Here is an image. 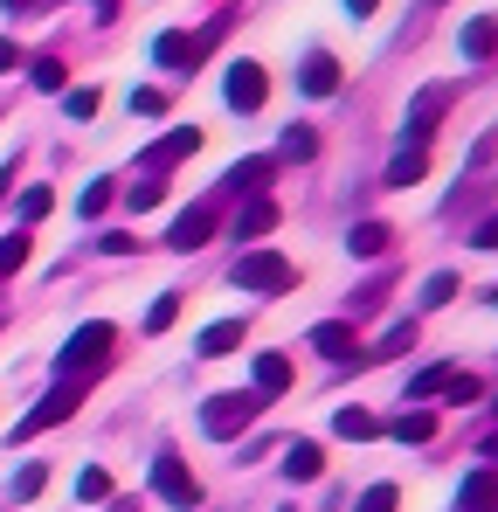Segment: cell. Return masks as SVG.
Returning a JSON list of instances; mask_svg holds the SVG:
<instances>
[{
    "label": "cell",
    "mask_w": 498,
    "mask_h": 512,
    "mask_svg": "<svg viewBox=\"0 0 498 512\" xmlns=\"http://www.w3.org/2000/svg\"><path fill=\"white\" fill-rule=\"evenodd\" d=\"M111 340H118V333H111L104 319L77 326V333H70V346L56 353V374H63V381H70V374H77V381H83V374H97V367L111 360Z\"/></svg>",
    "instance_id": "obj_1"
},
{
    "label": "cell",
    "mask_w": 498,
    "mask_h": 512,
    "mask_svg": "<svg viewBox=\"0 0 498 512\" xmlns=\"http://www.w3.org/2000/svg\"><path fill=\"white\" fill-rule=\"evenodd\" d=\"M236 284L243 291H263V298H284L298 284V270H291V256H277V250H243L236 256Z\"/></svg>",
    "instance_id": "obj_2"
},
{
    "label": "cell",
    "mask_w": 498,
    "mask_h": 512,
    "mask_svg": "<svg viewBox=\"0 0 498 512\" xmlns=\"http://www.w3.org/2000/svg\"><path fill=\"white\" fill-rule=\"evenodd\" d=\"M256 416H263V402L243 395V388H236V395H208V402H201V429H208V436H222V443H229V436H243Z\"/></svg>",
    "instance_id": "obj_3"
},
{
    "label": "cell",
    "mask_w": 498,
    "mask_h": 512,
    "mask_svg": "<svg viewBox=\"0 0 498 512\" xmlns=\"http://www.w3.org/2000/svg\"><path fill=\"white\" fill-rule=\"evenodd\" d=\"M77 402H83V381H77V388H70V381H63V388H49V395H42V402H35L21 423H14V450H21L28 436H42V429L70 423V416H77Z\"/></svg>",
    "instance_id": "obj_4"
},
{
    "label": "cell",
    "mask_w": 498,
    "mask_h": 512,
    "mask_svg": "<svg viewBox=\"0 0 498 512\" xmlns=\"http://www.w3.org/2000/svg\"><path fill=\"white\" fill-rule=\"evenodd\" d=\"M153 492H160L166 506H180V512L201 506V478H194L180 457H153Z\"/></svg>",
    "instance_id": "obj_5"
},
{
    "label": "cell",
    "mask_w": 498,
    "mask_h": 512,
    "mask_svg": "<svg viewBox=\"0 0 498 512\" xmlns=\"http://www.w3.org/2000/svg\"><path fill=\"white\" fill-rule=\"evenodd\" d=\"M222 97H229V111H256V104L270 97V77H263V63H229V77H222Z\"/></svg>",
    "instance_id": "obj_6"
},
{
    "label": "cell",
    "mask_w": 498,
    "mask_h": 512,
    "mask_svg": "<svg viewBox=\"0 0 498 512\" xmlns=\"http://www.w3.org/2000/svg\"><path fill=\"white\" fill-rule=\"evenodd\" d=\"M194 146H201V132H194V125H173L160 146H146V160H139V167H146V180H160V173H166V167H180Z\"/></svg>",
    "instance_id": "obj_7"
},
{
    "label": "cell",
    "mask_w": 498,
    "mask_h": 512,
    "mask_svg": "<svg viewBox=\"0 0 498 512\" xmlns=\"http://www.w3.org/2000/svg\"><path fill=\"white\" fill-rule=\"evenodd\" d=\"M215 35H222V21H215L201 42H187V35H160V42H153V63H160V70H194V63H201V49H208Z\"/></svg>",
    "instance_id": "obj_8"
},
{
    "label": "cell",
    "mask_w": 498,
    "mask_h": 512,
    "mask_svg": "<svg viewBox=\"0 0 498 512\" xmlns=\"http://www.w3.org/2000/svg\"><path fill=\"white\" fill-rule=\"evenodd\" d=\"M208 236H215V208H208V201H201V208H187V215H180V222L166 229V243H173L180 256H187V250H201Z\"/></svg>",
    "instance_id": "obj_9"
},
{
    "label": "cell",
    "mask_w": 498,
    "mask_h": 512,
    "mask_svg": "<svg viewBox=\"0 0 498 512\" xmlns=\"http://www.w3.org/2000/svg\"><path fill=\"white\" fill-rule=\"evenodd\" d=\"M312 346H319V353H326L332 367H346V360H360V353H353V326H346V319H326V326H312Z\"/></svg>",
    "instance_id": "obj_10"
},
{
    "label": "cell",
    "mask_w": 498,
    "mask_h": 512,
    "mask_svg": "<svg viewBox=\"0 0 498 512\" xmlns=\"http://www.w3.org/2000/svg\"><path fill=\"white\" fill-rule=\"evenodd\" d=\"M298 90H305V97H332V90H339V63H332L326 49H312V56H305V70H298Z\"/></svg>",
    "instance_id": "obj_11"
},
{
    "label": "cell",
    "mask_w": 498,
    "mask_h": 512,
    "mask_svg": "<svg viewBox=\"0 0 498 512\" xmlns=\"http://www.w3.org/2000/svg\"><path fill=\"white\" fill-rule=\"evenodd\" d=\"M270 173H277V160H263V153H256V160H236V167H229V194H249V201H256V194L270 187Z\"/></svg>",
    "instance_id": "obj_12"
},
{
    "label": "cell",
    "mask_w": 498,
    "mask_h": 512,
    "mask_svg": "<svg viewBox=\"0 0 498 512\" xmlns=\"http://www.w3.org/2000/svg\"><path fill=\"white\" fill-rule=\"evenodd\" d=\"M457 512H498V471H471L457 492Z\"/></svg>",
    "instance_id": "obj_13"
},
{
    "label": "cell",
    "mask_w": 498,
    "mask_h": 512,
    "mask_svg": "<svg viewBox=\"0 0 498 512\" xmlns=\"http://www.w3.org/2000/svg\"><path fill=\"white\" fill-rule=\"evenodd\" d=\"M284 388H291V360L284 353H256V402H270Z\"/></svg>",
    "instance_id": "obj_14"
},
{
    "label": "cell",
    "mask_w": 498,
    "mask_h": 512,
    "mask_svg": "<svg viewBox=\"0 0 498 512\" xmlns=\"http://www.w3.org/2000/svg\"><path fill=\"white\" fill-rule=\"evenodd\" d=\"M319 471H326V450H319V443H291V450H284V478H291V485H312Z\"/></svg>",
    "instance_id": "obj_15"
},
{
    "label": "cell",
    "mask_w": 498,
    "mask_h": 512,
    "mask_svg": "<svg viewBox=\"0 0 498 512\" xmlns=\"http://www.w3.org/2000/svg\"><path fill=\"white\" fill-rule=\"evenodd\" d=\"M236 346H243V319H215L194 353H201V360H222V353H236Z\"/></svg>",
    "instance_id": "obj_16"
},
{
    "label": "cell",
    "mask_w": 498,
    "mask_h": 512,
    "mask_svg": "<svg viewBox=\"0 0 498 512\" xmlns=\"http://www.w3.org/2000/svg\"><path fill=\"white\" fill-rule=\"evenodd\" d=\"M422 167H429V146H402V153L388 160V187H415Z\"/></svg>",
    "instance_id": "obj_17"
},
{
    "label": "cell",
    "mask_w": 498,
    "mask_h": 512,
    "mask_svg": "<svg viewBox=\"0 0 498 512\" xmlns=\"http://www.w3.org/2000/svg\"><path fill=\"white\" fill-rule=\"evenodd\" d=\"M492 49H498V21H492V14H478V21H464V56H471V63H485Z\"/></svg>",
    "instance_id": "obj_18"
},
{
    "label": "cell",
    "mask_w": 498,
    "mask_h": 512,
    "mask_svg": "<svg viewBox=\"0 0 498 512\" xmlns=\"http://www.w3.org/2000/svg\"><path fill=\"white\" fill-rule=\"evenodd\" d=\"M270 229H277V201H263V194H256L243 215H236V236H270Z\"/></svg>",
    "instance_id": "obj_19"
},
{
    "label": "cell",
    "mask_w": 498,
    "mask_h": 512,
    "mask_svg": "<svg viewBox=\"0 0 498 512\" xmlns=\"http://www.w3.org/2000/svg\"><path fill=\"white\" fill-rule=\"evenodd\" d=\"M388 236H395L388 222H360V229L346 236V250H353V256H388Z\"/></svg>",
    "instance_id": "obj_20"
},
{
    "label": "cell",
    "mask_w": 498,
    "mask_h": 512,
    "mask_svg": "<svg viewBox=\"0 0 498 512\" xmlns=\"http://www.w3.org/2000/svg\"><path fill=\"white\" fill-rule=\"evenodd\" d=\"M332 429H339L346 443H367V436H381V423H374L367 409H339V416H332Z\"/></svg>",
    "instance_id": "obj_21"
},
{
    "label": "cell",
    "mask_w": 498,
    "mask_h": 512,
    "mask_svg": "<svg viewBox=\"0 0 498 512\" xmlns=\"http://www.w3.org/2000/svg\"><path fill=\"white\" fill-rule=\"evenodd\" d=\"M395 436H402V443H429V436H436V416H429V409H402Z\"/></svg>",
    "instance_id": "obj_22"
},
{
    "label": "cell",
    "mask_w": 498,
    "mask_h": 512,
    "mask_svg": "<svg viewBox=\"0 0 498 512\" xmlns=\"http://www.w3.org/2000/svg\"><path fill=\"white\" fill-rule=\"evenodd\" d=\"M28 77H35V90H63V84H70V70H63L56 56H35V63H28Z\"/></svg>",
    "instance_id": "obj_23"
},
{
    "label": "cell",
    "mask_w": 498,
    "mask_h": 512,
    "mask_svg": "<svg viewBox=\"0 0 498 512\" xmlns=\"http://www.w3.org/2000/svg\"><path fill=\"white\" fill-rule=\"evenodd\" d=\"M77 499L104 506V499H111V471H97V464H90V471H77Z\"/></svg>",
    "instance_id": "obj_24"
},
{
    "label": "cell",
    "mask_w": 498,
    "mask_h": 512,
    "mask_svg": "<svg viewBox=\"0 0 498 512\" xmlns=\"http://www.w3.org/2000/svg\"><path fill=\"white\" fill-rule=\"evenodd\" d=\"M277 153H284V160H312V153H319V132H305V125H291Z\"/></svg>",
    "instance_id": "obj_25"
},
{
    "label": "cell",
    "mask_w": 498,
    "mask_h": 512,
    "mask_svg": "<svg viewBox=\"0 0 498 512\" xmlns=\"http://www.w3.org/2000/svg\"><path fill=\"white\" fill-rule=\"evenodd\" d=\"M443 381H450V367H422L409 381V402H429V395H443Z\"/></svg>",
    "instance_id": "obj_26"
},
{
    "label": "cell",
    "mask_w": 498,
    "mask_h": 512,
    "mask_svg": "<svg viewBox=\"0 0 498 512\" xmlns=\"http://www.w3.org/2000/svg\"><path fill=\"white\" fill-rule=\"evenodd\" d=\"M104 208H111V180H90L77 194V215H104Z\"/></svg>",
    "instance_id": "obj_27"
},
{
    "label": "cell",
    "mask_w": 498,
    "mask_h": 512,
    "mask_svg": "<svg viewBox=\"0 0 498 512\" xmlns=\"http://www.w3.org/2000/svg\"><path fill=\"white\" fill-rule=\"evenodd\" d=\"M450 298H457V277H450V270H436V277L422 284V305H450Z\"/></svg>",
    "instance_id": "obj_28"
},
{
    "label": "cell",
    "mask_w": 498,
    "mask_h": 512,
    "mask_svg": "<svg viewBox=\"0 0 498 512\" xmlns=\"http://www.w3.org/2000/svg\"><path fill=\"white\" fill-rule=\"evenodd\" d=\"M443 395H450V402H478V374H464V367H450V381H443Z\"/></svg>",
    "instance_id": "obj_29"
},
{
    "label": "cell",
    "mask_w": 498,
    "mask_h": 512,
    "mask_svg": "<svg viewBox=\"0 0 498 512\" xmlns=\"http://www.w3.org/2000/svg\"><path fill=\"white\" fill-rule=\"evenodd\" d=\"M28 263V236H0V277Z\"/></svg>",
    "instance_id": "obj_30"
},
{
    "label": "cell",
    "mask_w": 498,
    "mask_h": 512,
    "mask_svg": "<svg viewBox=\"0 0 498 512\" xmlns=\"http://www.w3.org/2000/svg\"><path fill=\"white\" fill-rule=\"evenodd\" d=\"M132 111H139V118H160V111H166V90L139 84V90H132Z\"/></svg>",
    "instance_id": "obj_31"
},
{
    "label": "cell",
    "mask_w": 498,
    "mask_h": 512,
    "mask_svg": "<svg viewBox=\"0 0 498 512\" xmlns=\"http://www.w3.org/2000/svg\"><path fill=\"white\" fill-rule=\"evenodd\" d=\"M173 319H180V298H173V291H166V298H153V312H146V326H153V333H166Z\"/></svg>",
    "instance_id": "obj_32"
},
{
    "label": "cell",
    "mask_w": 498,
    "mask_h": 512,
    "mask_svg": "<svg viewBox=\"0 0 498 512\" xmlns=\"http://www.w3.org/2000/svg\"><path fill=\"white\" fill-rule=\"evenodd\" d=\"M353 512H395V485H367V492H360V506Z\"/></svg>",
    "instance_id": "obj_33"
},
{
    "label": "cell",
    "mask_w": 498,
    "mask_h": 512,
    "mask_svg": "<svg viewBox=\"0 0 498 512\" xmlns=\"http://www.w3.org/2000/svg\"><path fill=\"white\" fill-rule=\"evenodd\" d=\"M415 346V319H402V326H388V340L374 346V353H409Z\"/></svg>",
    "instance_id": "obj_34"
},
{
    "label": "cell",
    "mask_w": 498,
    "mask_h": 512,
    "mask_svg": "<svg viewBox=\"0 0 498 512\" xmlns=\"http://www.w3.org/2000/svg\"><path fill=\"white\" fill-rule=\"evenodd\" d=\"M63 111L70 118H97V90H63Z\"/></svg>",
    "instance_id": "obj_35"
},
{
    "label": "cell",
    "mask_w": 498,
    "mask_h": 512,
    "mask_svg": "<svg viewBox=\"0 0 498 512\" xmlns=\"http://www.w3.org/2000/svg\"><path fill=\"white\" fill-rule=\"evenodd\" d=\"M42 215H49V187H28L21 194V222H42Z\"/></svg>",
    "instance_id": "obj_36"
},
{
    "label": "cell",
    "mask_w": 498,
    "mask_h": 512,
    "mask_svg": "<svg viewBox=\"0 0 498 512\" xmlns=\"http://www.w3.org/2000/svg\"><path fill=\"white\" fill-rule=\"evenodd\" d=\"M381 298H388V284H367V291L353 298V319H367V312H381Z\"/></svg>",
    "instance_id": "obj_37"
},
{
    "label": "cell",
    "mask_w": 498,
    "mask_h": 512,
    "mask_svg": "<svg viewBox=\"0 0 498 512\" xmlns=\"http://www.w3.org/2000/svg\"><path fill=\"white\" fill-rule=\"evenodd\" d=\"M14 492H21V499H35V492H42V464H21V478H14Z\"/></svg>",
    "instance_id": "obj_38"
},
{
    "label": "cell",
    "mask_w": 498,
    "mask_h": 512,
    "mask_svg": "<svg viewBox=\"0 0 498 512\" xmlns=\"http://www.w3.org/2000/svg\"><path fill=\"white\" fill-rule=\"evenodd\" d=\"M160 194H166L160 180H139V187H132V208H153V201H160Z\"/></svg>",
    "instance_id": "obj_39"
},
{
    "label": "cell",
    "mask_w": 498,
    "mask_h": 512,
    "mask_svg": "<svg viewBox=\"0 0 498 512\" xmlns=\"http://www.w3.org/2000/svg\"><path fill=\"white\" fill-rule=\"evenodd\" d=\"M471 243H478V250H498V215H485V222H478V236H471Z\"/></svg>",
    "instance_id": "obj_40"
},
{
    "label": "cell",
    "mask_w": 498,
    "mask_h": 512,
    "mask_svg": "<svg viewBox=\"0 0 498 512\" xmlns=\"http://www.w3.org/2000/svg\"><path fill=\"white\" fill-rule=\"evenodd\" d=\"M14 63H21V49H14V42H0V77H7Z\"/></svg>",
    "instance_id": "obj_41"
},
{
    "label": "cell",
    "mask_w": 498,
    "mask_h": 512,
    "mask_svg": "<svg viewBox=\"0 0 498 512\" xmlns=\"http://www.w3.org/2000/svg\"><path fill=\"white\" fill-rule=\"evenodd\" d=\"M374 7H381V0H346V14H353V21H360V14H374Z\"/></svg>",
    "instance_id": "obj_42"
},
{
    "label": "cell",
    "mask_w": 498,
    "mask_h": 512,
    "mask_svg": "<svg viewBox=\"0 0 498 512\" xmlns=\"http://www.w3.org/2000/svg\"><path fill=\"white\" fill-rule=\"evenodd\" d=\"M485 471H498V436H492V443H485Z\"/></svg>",
    "instance_id": "obj_43"
},
{
    "label": "cell",
    "mask_w": 498,
    "mask_h": 512,
    "mask_svg": "<svg viewBox=\"0 0 498 512\" xmlns=\"http://www.w3.org/2000/svg\"><path fill=\"white\" fill-rule=\"evenodd\" d=\"M97 14H104V21H111V14H118V0H97Z\"/></svg>",
    "instance_id": "obj_44"
}]
</instances>
